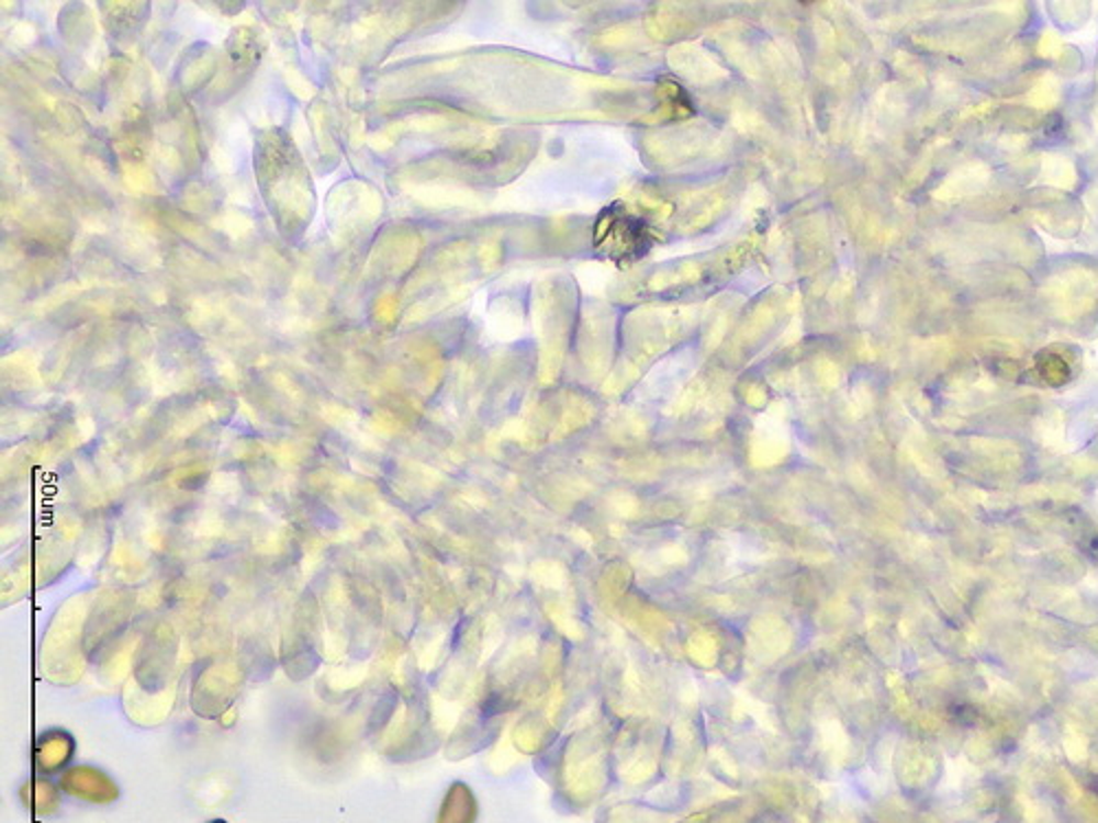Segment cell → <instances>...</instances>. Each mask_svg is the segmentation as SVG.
Listing matches in <instances>:
<instances>
[{
    "instance_id": "obj_2",
    "label": "cell",
    "mask_w": 1098,
    "mask_h": 823,
    "mask_svg": "<svg viewBox=\"0 0 1098 823\" xmlns=\"http://www.w3.org/2000/svg\"><path fill=\"white\" fill-rule=\"evenodd\" d=\"M24 803L37 814H48L57 808V790L46 781H35L24 788Z\"/></svg>"
},
{
    "instance_id": "obj_3",
    "label": "cell",
    "mask_w": 1098,
    "mask_h": 823,
    "mask_svg": "<svg viewBox=\"0 0 1098 823\" xmlns=\"http://www.w3.org/2000/svg\"><path fill=\"white\" fill-rule=\"evenodd\" d=\"M209 823H226V821H220V819H213V821H209Z\"/></svg>"
},
{
    "instance_id": "obj_1",
    "label": "cell",
    "mask_w": 1098,
    "mask_h": 823,
    "mask_svg": "<svg viewBox=\"0 0 1098 823\" xmlns=\"http://www.w3.org/2000/svg\"><path fill=\"white\" fill-rule=\"evenodd\" d=\"M59 786L66 794L92 803H110L112 799H116L114 781L105 773L90 766L70 768L68 773H64Z\"/></svg>"
}]
</instances>
